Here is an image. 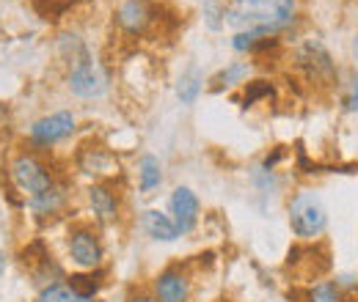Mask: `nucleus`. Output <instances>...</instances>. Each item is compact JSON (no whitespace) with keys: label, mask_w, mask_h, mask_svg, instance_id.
Returning a JSON list of instances; mask_svg holds the SVG:
<instances>
[{"label":"nucleus","mask_w":358,"mask_h":302,"mask_svg":"<svg viewBox=\"0 0 358 302\" xmlns=\"http://www.w3.org/2000/svg\"><path fill=\"white\" fill-rule=\"evenodd\" d=\"M287 215H289V228L298 239L303 242H314L317 236L325 234L328 228V212L320 201V195L314 190H301L289 198V206H287Z\"/></svg>","instance_id":"4"},{"label":"nucleus","mask_w":358,"mask_h":302,"mask_svg":"<svg viewBox=\"0 0 358 302\" xmlns=\"http://www.w3.org/2000/svg\"><path fill=\"white\" fill-rule=\"evenodd\" d=\"M342 105L348 113H356L358 116V75L350 77V83L345 88V96H342Z\"/></svg>","instance_id":"22"},{"label":"nucleus","mask_w":358,"mask_h":302,"mask_svg":"<svg viewBox=\"0 0 358 302\" xmlns=\"http://www.w3.org/2000/svg\"><path fill=\"white\" fill-rule=\"evenodd\" d=\"M248 72H251V66H248L245 61H234V63H229L226 69H221V72L215 75L213 88H215V91H224V88L240 86V83H245Z\"/></svg>","instance_id":"18"},{"label":"nucleus","mask_w":358,"mask_h":302,"mask_svg":"<svg viewBox=\"0 0 358 302\" xmlns=\"http://www.w3.org/2000/svg\"><path fill=\"white\" fill-rule=\"evenodd\" d=\"M201 75L196 72V69H187L182 77L177 80V96L182 105H193L196 99H199V93H201Z\"/></svg>","instance_id":"20"},{"label":"nucleus","mask_w":358,"mask_h":302,"mask_svg":"<svg viewBox=\"0 0 358 302\" xmlns=\"http://www.w3.org/2000/svg\"><path fill=\"white\" fill-rule=\"evenodd\" d=\"M259 99H273V86H270L268 80H254V83H248L245 86V107L248 105H257Z\"/></svg>","instance_id":"21"},{"label":"nucleus","mask_w":358,"mask_h":302,"mask_svg":"<svg viewBox=\"0 0 358 302\" xmlns=\"http://www.w3.org/2000/svg\"><path fill=\"white\" fill-rule=\"evenodd\" d=\"M295 69L314 88L328 91V88L339 86V66H336L331 50L320 39H306L295 50Z\"/></svg>","instance_id":"3"},{"label":"nucleus","mask_w":358,"mask_h":302,"mask_svg":"<svg viewBox=\"0 0 358 302\" xmlns=\"http://www.w3.org/2000/svg\"><path fill=\"white\" fill-rule=\"evenodd\" d=\"M11 181L25 192V195H39V192H45L50 190L55 181H52V173L47 171V165L36 157V154H28V151H22V154H17L14 160H11Z\"/></svg>","instance_id":"5"},{"label":"nucleus","mask_w":358,"mask_h":302,"mask_svg":"<svg viewBox=\"0 0 358 302\" xmlns=\"http://www.w3.org/2000/svg\"><path fill=\"white\" fill-rule=\"evenodd\" d=\"M160 184H163V165H160V160L155 154H143L138 160V187H141V192L149 195Z\"/></svg>","instance_id":"14"},{"label":"nucleus","mask_w":358,"mask_h":302,"mask_svg":"<svg viewBox=\"0 0 358 302\" xmlns=\"http://www.w3.org/2000/svg\"><path fill=\"white\" fill-rule=\"evenodd\" d=\"M303 302H345V292L336 280H320L306 289Z\"/></svg>","instance_id":"16"},{"label":"nucleus","mask_w":358,"mask_h":302,"mask_svg":"<svg viewBox=\"0 0 358 302\" xmlns=\"http://www.w3.org/2000/svg\"><path fill=\"white\" fill-rule=\"evenodd\" d=\"M169 209H171V220L177 222L179 234H190L196 228V222H199L201 204H199V198H196V192L190 187H177L171 192Z\"/></svg>","instance_id":"9"},{"label":"nucleus","mask_w":358,"mask_h":302,"mask_svg":"<svg viewBox=\"0 0 358 302\" xmlns=\"http://www.w3.org/2000/svg\"><path fill=\"white\" fill-rule=\"evenodd\" d=\"M66 248H69V256L72 261L80 266V269H99L102 264V245H99V236L91 231L89 225H75L69 231V239H66Z\"/></svg>","instance_id":"7"},{"label":"nucleus","mask_w":358,"mask_h":302,"mask_svg":"<svg viewBox=\"0 0 358 302\" xmlns=\"http://www.w3.org/2000/svg\"><path fill=\"white\" fill-rule=\"evenodd\" d=\"M61 55L69 66V91L80 99H99L108 91V75L102 69V63L91 55V50L78 33H66L61 36Z\"/></svg>","instance_id":"2"},{"label":"nucleus","mask_w":358,"mask_h":302,"mask_svg":"<svg viewBox=\"0 0 358 302\" xmlns=\"http://www.w3.org/2000/svg\"><path fill=\"white\" fill-rule=\"evenodd\" d=\"M141 222H143V231H146L152 239H157V242H174V239L182 236L177 228V222H174L169 215L157 212V209L143 212V220H141Z\"/></svg>","instance_id":"13"},{"label":"nucleus","mask_w":358,"mask_h":302,"mask_svg":"<svg viewBox=\"0 0 358 302\" xmlns=\"http://www.w3.org/2000/svg\"><path fill=\"white\" fill-rule=\"evenodd\" d=\"M36 302H94V300L78 294L69 283H47L45 289L39 292Z\"/></svg>","instance_id":"17"},{"label":"nucleus","mask_w":358,"mask_h":302,"mask_svg":"<svg viewBox=\"0 0 358 302\" xmlns=\"http://www.w3.org/2000/svg\"><path fill=\"white\" fill-rule=\"evenodd\" d=\"M3 269H6V256L0 253V278H3Z\"/></svg>","instance_id":"24"},{"label":"nucleus","mask_w":358,"mask_h":302,"mask_svg":"<svg viewBox=\"0 0 358 302\" xmlns=\"http://www.w3.org/2000/svg\"><path fill=\"white\" fill-rule=\"evenodd\" d=\"M64 201H66V190L58 187V184H52L50 190L39 192V195H34V198L28 201V206L34 209V215L47 217V215H55V212L64 206Z\"/></svg>","instance_id":"15"},{"label":"nucleus","mask_w":358,"mask_h":302,"mask_svg":"<svg viewBox=\"0 0 358 302\" xmlns=\"http://www.w3.org/2000/svg\"><path fill=\"white\" fill-rule=\"evenodd\" d=\"M157 22V8L152 0H124L116 8V25L127 36H143Z\"/></svg>","instance_id":"6"},{"label":"nucleus","mask_w":358,"mask_h":302,"mask_svg":"<svg viewBox=\"0 0 358 302\" xmlns=\"http://www.w3.org/2000/svg\"><path fill=\"white\" fill-rule=\"evenodd\" d=\"M298 17V0H231L224 8V25L278 36Z\"/></svg>","instance_id":"1"},{"label":"nucleus","mask_w":358,"mask_h":302,"mask_svg":"<svg viewBox=\"0 0 358 302\" xmlns=\"http://www.w3.org/2000/svg\"><path fill=\"white\" fill-rule=\"evenodd\" d=\"M78 168L94 179H108L119 173V160L105 149V146H83L78 151Z\"/></svg>","instance_id":"10"},{"label":"nucleus","mask_w":358,"mask_h":302,"mask_svg":"<svg viewBox=\"0 0 358 302\" xmlns=\"http://www.w3.org/2000/svg\"><path fill=\"white\" fill-rule=\"evenodd\" d=\"M78 294H83V297H96V292L102 289V272L99 269H89V272H78V275H72L69 280H66Z\"/></svg>","instance_id":"19"},{"label":"nucleus","mask_w":358,"mask_h":302,"mask_svg":"<svg viewBox=\"0 0 358 302\" xmlns=\"http://www.w3.org/2000/svg\"><path fill=\"white\" fill-rule=\"evenodd\" d=\"M72 132H75V116L61 110V113H52V116H45V119L34 121L28 135H31L34 146H52V143L66 140Z\"/></svg>","instance_id":"8"},{"label":"nucleus","mask_w":358,"mask_h":302,"mask_svg":"<svg viewBox=\"0 0 358 302\" xmlns=\"http://www.w3.org/2000/svg\"><path fill=\"white\" fill-rule=\"evenodd\" d=\"M91 212L99 222H110L119 217V198L108 184H91L89 187Z\"/></svg>","instance_id":"12"},{"label":"nucleus","mask_w":358,"mask_h":302,"mask_svg":"<svg viewBox=\"0 0 358 302\" xmlns=\"http://www.w3.org/2000/svg\"><path fill=\"white\" fill-rule=\"evenodd\" d=\"M127 302H160L155 294H146V292H135V294H130L127 297Z\"/></svg>","instance_id":"23"},{"label":"nucleus","mask_w":358,"mask_h":302,"mask_svg":"<svg viewBox=\"0 0 358 302\" xmlns=\"http://www.w3.org/2000/svg\"><path fill=\"white\" fill-rule=\"evenodd\" d=\"M155 297L160 302H187V297H190V280H187V275L182 269H177V266L163 269L155 278Z\"/></svg>","instance_id":"11"}]
</instances>
